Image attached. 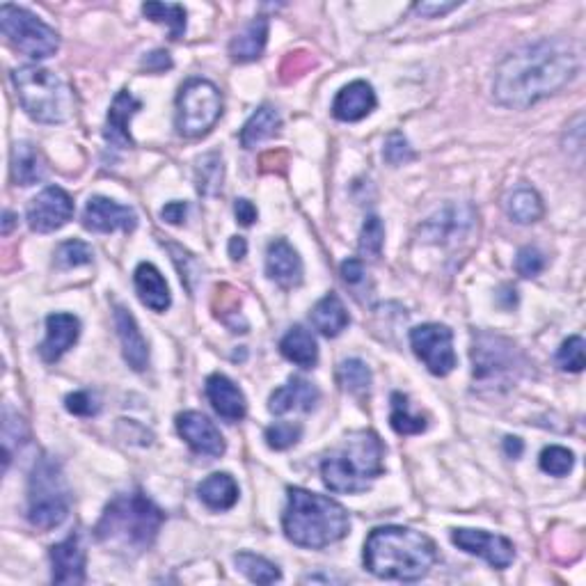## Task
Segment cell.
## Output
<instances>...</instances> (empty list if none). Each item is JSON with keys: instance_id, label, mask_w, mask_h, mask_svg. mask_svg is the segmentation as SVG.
<instances>
[{"instance_id": "cell-1", "label": "cell", "mask_w": 586, "mask_h": 586, "mask_svg": "<svg viewBox=\"0 0 586 586\" xmlns=\"http://www.w3.org/2000/svg\"><path fill=\"white\" fill-rule=\"evenodd\" d=\"M580 58L566 39H541L525 44L500 62L493 94L497 104L525 110L573 81Z\"/></svg>"}, {"instance_id": "cell-2", "label": "cell", "mask_w": 586, "mask_h": 586, "mask_svg": "<svg viewBox=\"0 0 586 586\" xmlns=\"http://www.w3.org/2000/svg\"><path fill=\"white\" fill-rule=\"evenodd\" d=\"M435 561V543L410 527H378L364 543V566L380 580L419 582Z\"/></svg>"}, {"instance_id": "cell-3", "label": "cell", "mask_w": 586, "mask_h": 586, "mask_svg": "<svg viewBox=\"0 0 586 586\" xmlns=\"http://www.w3.org/2000/svg\"><path fill=\"white\" fill-rule=\"evenodd\" d=\"M282 527L293 545L323 550L342 541L351 529V520L344 506L330 497L310 493L305 488H289Z\"/></svg>"}, {"instance_id": "cell-4", "label": "cell", "mask_w": 586, "mask_h": 586, "mask_svg": "<svg viewBox=\"0 0 586 586\" xmlns=\"http://www.w3.org/2000/svg\"><path fill=\"white\" fill-rule=\"evenodd\" d=\"M165 513L142 493H122L106 506L104 516L94 532L104 545L126 552L140 554L156 541Z\"/></svg>"}, {"instance_id": "cell-5", "label": "cell", "mask_w": 586, "mask_h": 586, "mask_svg": "<svg viewBox=\"0 0 586 586\" xmlns=\"http://www.w3.org/2000/svg\"><path fill=\"white\" fill-rule=\"evenodd\" d=\"M383 442L376 433L358 431L342 442V447L323 458L321 477L332 493H364L383 474Z\"/></svg>"}, {"instance_id": "cell-6", "label": "cell", "mask_w": 586, "mask_h": 586, "mask_svg": "<svg viewBox=\"0 0 586 586\" xmlns=\"http://www.w3.org/2000/svg\"><path fill=\"white\" fill-rule=\"evenodd\" d=\"M19 104L35 122L62 124L74 115L76 97L65 78L44 67H19L12 71Z\"/></svg>"}, {"instance_id": "cell-7", "label": "cell", "mask_w": 586, "mask_h": 586, "mask_svg": "<svg viewBox=\"0 0 586 586\" xmlns=\"http://www.w3.org/2000/svg\"><path fill=\"white\" fill-rule=\"evenodd\" d=\"M69 513L67 486L58 463L42 458L28 483V520L37 529H53L65 522Z\"/></svg>"}, {"instance_id": "cell-8", "label": "cell", "mask_w": 586, "mask_h": 586, "mask_svg": "<svg viewBox=\"0 0 586 586\" xmlns=\"http://www.w3.org/2000/svg\"><path fill=\"white\" fill-rule=\"evenodd\" d=\"M223 115V94L211 81L193 78L177 94V131L186 138H202Z\"/></svg>"}, {"instance_id": "cell-9", "label": "cell", "mask_w": 586, "mask_h": 586, "mask_svg": "<svg viewBox=\"0 0 586 586\" xmlns=\"http://www.w3.org/2000/svg\"><path fill=\"white\" fill-rule=\"evenodd\" d=\"M472 364L474 380H479L481 385L506 387L516 383L525 360H522L518 346L509 339L481 332V335L474 337Z\"/></svg>"}, {"instance_id": "cell-10", "label": "cell", "mask_w": 586, "mask_h": 586, "mask_svg": "<svg viewBox=\"0 0 586 586\" xmlns=\"http://www.w3.org/2000/svg\"><path fill=\"white\" fill-rule=\"evenodd\" d=\"M0 28L14 49L33 60L51 58L60 49L58 33L23 7L10 3L0 7Z\"/></svg>"}, {"instance_id": "cell-11", "label": "cell", "mask_w": 586, "mask_h": 586, "mask_svg": "<svg viewBox=\"0 0 586 586\" xmlns=\"http://www.w3.org/2000/svg\"><path fill=\"white\" fill-rule=\"evenodd\" d=\"M410 346L433 376H447L456 367L454 332L440 323H424L410 330Z\"/></svg>"}, {"instance_id": "cell-12", "label": "cell", "mask_w": 586, "mask_h": 586, "mask_svg": "<svg viewBox=\"0 0 586 586\" xmlns=\"http://www.w3.org/2000/svg\"><path fill=\"white\" fill-rule=\"evenodd\" d=\"M74 218V200L65 188L49 186L28 207V225L37 234H49Z\"/></svg>"}, {"instance_id": "cell-13", "label": "cell", "mask_w": 586, "mask_h": 586, "mask_svg": "<svg viewBox=\"0 0 586 586\" xmlns=\"http://www.w3.org/2000/svg\"><path fill=\"white\" fill-rule=\"evenodd\" d=\"M451 541L467 554H477V557L486 559L497 570L509 568L513 559H516V548H513L509 538L500 534H488L483 529H454L451 532Z\"/></svg>"}, {"instance_id": "cell-14", "label": "cell", "mask_w": 586, "mask_h": 586, "mask_svg": "<svg viewBox=\"0 0 586 586\" xmlns=\"http://www.w3.org/2000/svg\"><path fill=\"white\" fill-rule=\"evenodd\" d=\"M83 227L99 234H110L115 229L133 232L138 227V216L133 209L108 197H92L83 211Z\"/></svg>"}, {"instance_id": "cell-15", "label": "cell", "mask_w": 586, "mask_h": 586, "mask_svg": "<svg viewBox=\"0 0 586 586\" xmlns=\"http://www.w3.org/2000/svg\"><path fill=\"white\" fill-rule=\"evenodd\" d=\"M177 431L195 454L207 458H218L225 454L223 435L216 429V424L202 413H193V410L190 413H181L177 417Z\"/></svg>"}, {"instance_id": "cell-16", "label": "cell", "mask_w": 586, "mask_h": 586, "mask_svg": "<svg viewBox=\"0 0 586 586\" xmlns=\"http://www.w3.org/2000/svg\"><path fill=\"white\" fill-rule=\"evenodd\" d=\"M266 275L282 289H293L303 282V261L289 241L275 239L268 245Z\"/></svg>"}, {"instance_id": "cell-17", "label": "cell", "mask_w": 586, "mask_h": 586, "mask_svg": "<svg viewBox=\"0 0 586 586\" xmlns=\"http://www.w3.org/2000/svg\"><path fill=\"white\" fill-rule=\"evenodd\" d=\"M81 337V321L74 314H51L46 319V339L39 346L44 362H58Z\"/></svg>"}, {"instance_id": "cell-18", "label": "cell", "mask_w": 586, "mask_h": 586, "mask_svg": "<svg viewBox=\"0 0 586 586\" xmlns=\"http://www.w3.org/2000/svg\"><path fill=\"white\" fill-rule=\"evenodd\" d=\"M51 566L55 584H83L85 582V550L81 538L69 536L51 548Z\"/></svg>"}, {"instance_id": "cell-19", "label": "cell", "mask_w": 586, "mask_h": 586, "mask_svg": "<svg viewBox=\"0 0 586 586\" xmlns=\"http://www.w3.org/2000/svg\"><path fill=\"white\" fill-rule=\"evenodd\" d=\"M376 108V92L367 81H353L337 92L332 115L339 122H360Z\"/></svg>"}, {"instance_id": "cell-20", "label": "cell", "mask_w": 586, "mask_h": 586, "mask_svg": "<svg viewBox=\"0 0 586 586\" xmlns=\"http://www.w3.org/2000/svg\"><path fill=\"white\" fill-rule=\"evenodd\" d=\"M142 108L140 101L133 97L131 92L122 90L117 94L113 106L108 110V122H106V142L108 145H113L115 149H126V147H133V138H131V117L138 113Z\"/></svg>"}, {"instance_id": "cell-21", "label": "cell", "mask_w": 586, "mask_h": 586, "mask_svg": "<svg viewBox=\"0 0 586 586\" xmlns=\"http://www.w3.org/2000/svg\"><path fill=\"white\" fill-rule=\"evenodd\" d=\"M207 397L213 410L227 422H241L245 413H248V403H245L243 392L223 374H211L207 378Z\"/></svg>"}, {"instance_id": "cell-22", "label": "cell", "mask_w": 586, "mask_h": 586, "mask_svg": "<svg viewBox=\"0 0 586 586\" xmlns=\"http://www.w3.org/2000/svg\"><path fill=\"white\" fill-rule=\"evenodd\" d=\"M319 403V390L310 383V380L303 378H289L287 385L277 387L268 399V410L273 415H287L291 410H303V413H310V410Z\"/></svg>"}, {"instance_id": "cell-23", "label": "cell", "mask_w": 586, "mask_h": 586, "mask_svg": "<svg viewBox=\"0 0 586 586\" xmlns=\"http://www.w3.org/2000/svg\"><path fill=\"white\" fill-rule=\"evenodd\" d=\"M115 328L117 335H120L124 360L129 362L133 371H145L149 364V346L147 339L142 337L133 314L126 310V307H117L115 310Z\"/></svg>"}, {"instance_id": "cell-24", "label": "cell", "mask_w": 586, "mask_h": 586, "mask_svg": "<svg viewBox=\"0 0 586 586\" xmlns=\"http://www.w3.org/2000/svg\"><path fill=\"white\" fill-rule=\"evenodd\" d=\"M138 298L154 312H165L172 305L170 287L154 264H140L133 275Z\"/></svg>"}, {"instance_id": "cell-25", "label": "cell", "mask_w": 586, "mask_h": 586, "mask_svg": "<svg viewBox=\"0 0 586 586\" xmlns=\"http://www.w3.org/2000/svg\"><path fill=\"white\" fill-rule=\"evenodd\" d=\"M474 213L470 207H447L445 211H440L438 216L431 218L429 223L424 225V234L429 241L435 243H445L447 239L456 241L458 236H463L467 229L472 227Z\"/></svg>"}, {"instance_id": "cell-26", "label": "cell", "mask_w": 586, "mask_h": 586, "mask_svg": "<svg viewBox=\"0 0 586 586\" xmlns=\"http://www.w3.org/2000/svg\"><path fill=\"white\" fill-rule=\"evenodd\" d=\"M46 177L44 156L33 142H17L12 147V179L17 186H33Z\"/></svg>"}, {"instance_id": "cell-27", "label": "cell", "mask_w": 586, "mask_h": 586, "mask_svg": "<svg viewBox=\"0 0 586 586\" xmlns=\"http://www.w3.org/2000/svg\"><path fill=\"white\" fill-rule=\"evenodd\" d=\"M268 42V21L259 17L250 21L239 35H236L232 42H229V55L236 62H255L264 55Z\"/></svg>"}, {"instance_id": "cell-28", "label": "cell", "mask_w": 586, "mask_h": 586, "mask_svg": "<svg viewBox=\"0 0 586 586\" xmlns=\"http://www.w3.org/2000/svg\"><path fill=\"white\" fill-rule=\"evenodd\" d=\"M200 500L213 511H227L239 502V483L234 481L232 474L216 472L204 479L197 488Z\"/></svg>"}, {"instance_id": "cell-29", "label": "cell", "mask_w": 586, "mask_h": 586, "mask_svg": "<svg viewBox=\"0 0 586 586\" xmlns=\"http://www.w3.org/2000/svg\"><path fill=\"white\" fill-rule=\"evenodd\" d=\"M280 351L289 362L298 364L303 369H312L319 362V348H316V339L310 330L303 326H293L287 335L282 337Z\"/></svg>"}, {"instance_id": "cell-30", "label": "cell", "mask_w": 586, "mask_h": 586, "mask_svg": "<svg viewBox=\"0 0 586 586\" xmlns=\"http://www.w3.org/2000/svg\"><path fill=\"white\" fill-rule=\"evenodd\" d=\"M348 312L337 293L323 296L312 310V326L326 337H337L348 326Z\"/></svg>"}, {"instance_id": "cell-31", "label": "cell", "mask_w": 586, "mask_h": 586, "mask_svg": "<svg viewBox=\"0 0 586 586\" xmlns=\"http://www.w3.org/2000/svg\"><path fill=\"white\" fill-rule=\"evenodd\" d=\"M280 113L273 106H261L257 108V113L245 122L243 131H241V145L245 149L257 147L259 142H264L268 138H273L277 131H280Z\"/></svg>"}, {"instance_id": "cell-32", "label": "cell", "mask_w": 586, "mask_h": 586, "mask_svg": "<svg viewBox=\"0 0 586 586\" xmlns=\"http://www.w3.org/2000/svg\"><path fill=\"white\" fill-rule=\"evenodd\" d=\"M506 213L520 225H532L543 216V200L532 188L513 190L506 200Z\"/></svg>"}, {"instance_id": "cell-33", "label": "cell", "mask_w": 586, "mask_h": 586, "mask_svg": "<svg viewBox=\"0 0 586 586\" xmlns=\"http://www.w3.org/2000/svg\"><path fill=\"white\" fill-rule=\"evenodd\" d=\"M142 14H145L149 21L163 23V26H168L170 39H174V42L184 37V33H186V10H184V5L147 3V5H142Z\"/></svg>"}, {"instance_id": "cell-34", "label": "cell", "mask_w": 586, "mask_h": 586, "mask_svg": "<svg viewBox=\"0 0 586 586\" xmlns=\"http://www.w3.org/2000/svg\"><path fill=\"white\" fill-rule=\"evenodd\" d=\"M234 564L239 566L241 573L248 577L250 582L257 584H275L282 580L280 568H277L273 561H268L266 557H259V554L252 552H239L234 557Z\"/></svg>"}, {"instance_id": "cell-35", "label": "cell", "mask_w": 586, "mask_h": 586, "mask_svg": "<svg viewBox=\"0 0 586 586\" xmlns=\"http://www.w3.org/2000/svg\"><path fill=\"white\" fill-rule=\"evenodd\" d=\"M390 424H392V429L397 431L399 435H417V433H424L426 426H429V422H426V417L410 413L408 397H406V394H401V392H394L392 394Z\"/></svg>"}, {"instance_id": "cell-36", "label": "cell", "mask_w": 586, "mask_h": 586, "mask_svg": "<svg viewBox=\"0 0 586 586\" xmlns=\"http://www.w3.org/2000/svg\"><path fill=\"white\" fill-rule=\"evenodd\" d=\"M337 376L344 390L355 394V397H364L371 390V371L362 360H344L339 364Z\"/></svg>"}, {"instance_id": "cell-37", "label": "cell", "mask_w": 586, "mask_h": 586, "mask_svg": "<svg viewBox=\"0 0 586 586\" xmlns=\"http://www.w3.org/2000/svg\"><path fill=\"white\" fill-rule=\"evenodd\" d=\"M223 186V161L218 154H209L200 161L197 168V190L204 195L216 193Z\"/></svg>"}, {"instance_id": "cell-38", "label": "cell", "mask_w": 586, "mask_h": 586, "mask_svg": "<svg viewBox=\"0 0 586 586\" xmlns=\"http://www.w3.org/2000/svg\"><path fill=\"white\" fill-rule=\"evenodd\" d=\"M385 245V227L378 216H369L362 225L360 234V252L369 259H378Z\"/></svg>"}, {"instance_id": "cell-39", "label": "cell", "mask_w": 586, "mask_h": 586, "mask_svg": "<svg viewBox=\"0 0 586 586\" xmlns=\"http://www.w3.org/2000/svg\"><path fill=\"white\" fill-rule=\"evenodd\" d=\"M575 465V456L573 451L566 447H545L541 454V470L550 477H566V474L573 470Z\"/></svg>"}, {"instance_id": "cell-40", "label": "cell", "mask_w": 586, "mask_h": 586, "mask_svg": "<svg viewBox=\"0 0 586 586\" xmlns=\"http://www.w3.org/2000/svg\"><path fill=\"white\" fill-rule=\"evenodd\" d=\"M92 261V248L83 241H65L55 250V264L60 268H78Z\"/></svg>"}, {"instance_id": "cell-41", "label": "cell", "mask_w": 586, "mask_h": 586, "mask_svg": "<svg viewBox=\"0 0 586 586\" xmlns=\"http://www.w3.org/2000/svg\"><path fill=\"white\" fill-rule=\"evenodd\" d=\"M300 438H303V426L293 422H277L266 429L268 447L277 451H284L293 445H298Z\"/></svg>"}, {"instance_id": "cell-42", "label": "cell", "mask_w": 586, "mask_h": 586, "mask_svg": "<svg viewBox=\"0 0 586 586\" xmlns=\"http://www.w3.org/2000/svg\"><path fill=\"white\" fill-rule=\"evenodd\" d=\"M557 362L564 371L580 374L584 369V339L580 335L568 337L557 353Z\"/></svg>"}, {"instance_id": "cell-43", "label": "cell", "mask_w": 586, "mask_h": 586, "mask_svg": "<svg viewBox=\"0 0 586 586\" xmlns=\"http://www.w3.org/2000/svg\"><path fill=\"white\" fill-rule=\"evenodd\" d=\"M385 161L390 165H403L408 161H413V149H410L408 140L401 136V133H392L390 138L385 140V149H383Z\"/></svg>"}, {"instance_id": "cell-44", "label": "cell", "mask_w": 586, "mask_h": 586, "mask_svg": "<svg viewBox=\"0 0 586 586\" xmlns=\"http://www.w3.org/2000/svg\"><path fill=\"white\" fill-rule=\"evenodd\" d=\"M65 406H67V410L71 415L92 417V415L99 413L101 403L90 392H74V394H69V397L65 399Z\"/></svg>"}, {"instance_id": "cell-45", "label": "cell", "mask_w": 586, "mask_h": 586, "mask_svg": "<svg viewBox=\"0 0 586 586\" xmlns=\"http://www.w3.org/2000/svg\"><path fill=\"white\" fill-rule=\"evenodd\" d=\"M516 268L522 277H536L545 268V255L538 248H522L518 252Z\"/></svg>"}, {"instance_id": "cell-46", "label": "cell", "mask_w": 586, "mask_h": 586, "mask_svg": "<svg viewBox=\"0 0 586 586\" xmlns=\"http://www.w3.org/2000/svg\"><path fill=\"white\" fill-rule=\"evenodd\" d=\"M234 213H236V220H239L243 227H250L259 216L255 204H252L250 200H245V197H241V200L234 202Z\"/></svg>"}, {"instance_id": "cell-47", "label": "cell", "mask_w": 586, "mask_h": 586, "mask_svg": "<svg viewBox=\"0 0 586 586\" xmlns=\"http://www.w3.org/2000/svg\"><path fill=\"white\" fill-rule=\"evenodd\" d=\"M142 67H145L147 71H154V74H161V71L172 67V58L168 51H154L142 60Z\"/></svg>"}, {"instance_id": "cell-48", "label": "cell", "mask_w": 586, "mask_h": 586, "mask_svg": "<svg viewBox=\"0 0 586 586\" xmlns=\"http://www.w3.org/2000/svg\"><path fill=\"white\" fill-rule=\"evenodd\" d=\"M461 7V3H417L415 12L422 14V17H442V14H449L451 10Z\"/></svg>"}, {"instance_id": "cell-49", "label": "cell", "mask_w": 586, "mask_h": 586, "mask_svg": "<svg viewBox=\"0 0 586 586\" xmlns=\"http://www.w3.org/2000/svg\"><path fill=\"white\" fill-rule=\"evenodd\" d=\"M186 211H188L186 202H170V204H165V207H163L161 216H163L165 223L181 225L186 220Z\"/></svg>"}, {"instance_id": "cell-50", "label": "cell", "mask_w": 586, "mask_h": 586, "mask_svg": "<svg viewBox=\"0 0 586 586\" xmlns=\"http://www.w3.org/2000/svg\"><path fill=\"white\" fill-rule=\"evenodd\" d=\"M342 277L348 284H360L364 280V264L360 259H346L342 264Z\"/></svg>"}, {"instance_id": "cell-51", "label": "cell", "mask_w": 586, "mask_h": 586, "mask_svg": "<svg viewBox=\"0 0 586 586\" xmlns=\"http://www.w3.org/2000/svg\"><path fill=\"white\" fill-rule=\"evenodd\" d=\"M227 250H229V257H232L234 261H241L245 257V252H248V243H245L243 236H232Z\"/></svg>"}, {"instance_id": "cell-52", "label": "cell", "mask_w": 586, "mask_h": 586, "mask_svg": "<svg viewBox=\"0 0 586 586\" xmlns=\"http://www.w3.org/2000/svg\"><path fill=\"white\" fill-rule=\"evenodd\" d=\"M522 440L520 438H504V451H506V456L509 458H520V454H522Z\"/></svg>"}, {"instance_id": "cell-53", "label": "cell", "mask_w": 586, "mask_h": 586, "mask_svg": "<svg viewBox=\"0 0 586 586\" xmlns=\"http://www.w3.org/2000/svg\"><path fill=\"white\" fill-rule=\"evenodd\" d=\"M14 225V216L10 211H5V225H3V234H10V229Z\"/></svg>"}]
</instances>
